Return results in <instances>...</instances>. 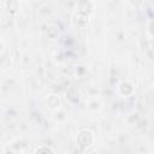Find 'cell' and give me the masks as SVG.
<instances>
[{"label": "cell", "mask_w": 154, "mask_h": 154, "mask_svg": "<svg viewBox=\"0 0 154 154\" xmlns=\"http://www.w3.org/2000/svg\"><path fill=\"white\" fill-rule=\"evenodd\" d=\"M41 152H52V153H54V150L51 149V148H37L35 150V153H41Z\"/></svg>", "instance_id": "6da1fadb"}]
</instances>
